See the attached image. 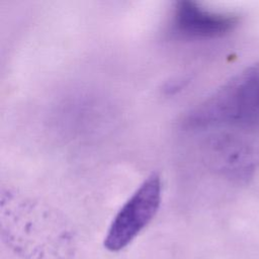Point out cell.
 <instances>
[{
    "instance_id": "obj_5",
    "label": "cell",
    "mask_w": 259,
    "mask_h": 259,
    "mask_svg": "<svg viewBox=\"0 0 259 259\" xmlns=\"http://www.w3.org/2000/svg\"><path fill=\"white\" fill-rule=\"evenodd\" d=\"M202 153L212 169L236 179H246L259 162V154L254 149L227 135L208 139Z\"/></svg>"
},
{
    "instance_id": "obj_4",
    "label": "cell",
    "mask_w": 259,
    "mask_h": 259,
    "mask_svg": "<svg viewBox=\"0 0 259 259\" xmlns=\"http://www.w3.org/2000/svg\"><path fill=\"white\" fill-rule=\"evenodd\" d=\"M238 15L207 9L197 2L184 0L175 4L171 30L188 39H207L223 36L238 24Z\"/></svg>"
},
{
    "instance_id": "obj_1",
    "label": "cell",
    "mask_w": 259,
    "mask_h": 259,
    "mask_svg": "<svg viewBox=\"0 0 259 259\" xmlns=\"http://www.w3.org/2000/svg\"><path fill=\"white\" fill-rule=\"evenodd\" d=\"M1 229L7 244L25 259H66L73 253V233L66 222L25 197L2 195Z\"/></svg>"
},
{
    "instance_id": "obj_3",
    "label": "cell",
    "mask_w": 259,
    "mask_h": 259,
    "mask_svg": "<svg viewBox=\"0 0 259 259\" xmlns=\"http://www.w3.org/2000/svg\"><path fill=\"white\" fill-rule=\"evenodd\" d=\"M161 198V177L159 173L152 172L114 215L104 237V248L114 253L131 244L154 219Z\"/></svg>"
},
{
    "instance_id": "obj_2",
    "label": "cell",
    "mask_w": 259,
    "mask_h": 259,
    "mask_svg": "<svg viewBox=\"0 0 259 259\" xmlns=\"http://www.w3.org/2000/svg\"><path fill=\"white\" fill-rule=\"evenodd\" d=\"M182 124L187 130L259 128V63L241 71L189 110Z\"/></svg>"
}]
</instances>
